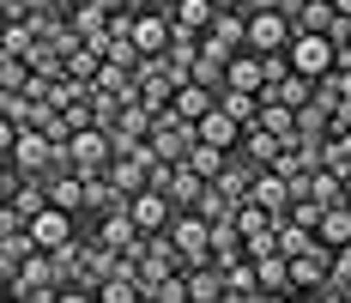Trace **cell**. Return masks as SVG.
Segmentation results:
<instances>
[{"label":"cell","mask_w":351,"mask_h":303,"mask_svg":"<svg viewBox=\"0 0 351 303\" xmlns=\"http://www.w3.org/2000/svg\"><path fill=\"white\" fill-rule=\"evenodd\" d=\"M176 243V255H182V273H200V267H218V255H212V225L200 218V212H176L170 231H164Z\"/></svg>","instance_id":"cell-1"},{"label":"cell","mask_w":351,"mask_h":303,"mask_svg":"<svg viewBox=\"0 0 351 303\" xmlns=\"http://www.w3.org/2000/svg\"><path fill=\"white\" fill-rule=\"evenodd\" d=\"M67 152H73V170L79 176H109V164H115V134L109 128H79L67 139Z\"/></svg>","instance_id":"cell-2"},{"label":"cell","mask_w":351,"mask_h":303,"mask_svg":"<svg viewBox=\"0 0 351 303\" xmlns=\"http://www.w3.org/2000/svg\"><path fill=\"white\" fill-rule=\"evenodd\" d=\"M285 55H291V73H297V79H309V85H315V79H327V73L339 67L333 36H291V49H285Z\"/></svg>","instance_id":"cell-3"},{"label":"cell","mask_w":351,"mask_h":303,"mask_svg":"<svg viewBox=\"0 0 351 303\" xmlns=\"http://www.w3.org/2000/svg\"><path fill=\"white\" fill-rule=\"evenodd\" d=\"M194 146H200V128H194V122H182L176 109H164V115H158V128H152V152H158V164H182Z\"/></svg>","instance_id":"cell-4"},{"label":"cell","mask_w":351,"mask_h":303,"mask_svg":"<svg viewBox=\"0 0 351 303\" xmlns=\"http://www.w3.org/2000/svg\"><path fill=\"white\" fill-rule=\"evenodd\" d=\"M291 19L285 12H248V49L254 55H285L291 49Z\"/></svg>","instance_id":"cell-5"},{"label":"cell","mask_w":351,"mask_h":303,"mask_svg":"<svg viewBox=\"0 0 351 303\" xmlns=\"http://www.w3.org/2000/svg\"><path fill=\"white\" fill-rule=\"evenodd\" d=\"M333 255H339V249H327V243H315L309 255H291V291H315V285H327Z\"/></svg>","instance_id":"cell-6"},{"label":"cell","mask_w":351,"mask_h":303,"mask_svg":"<svg viewBox=\"0 0 351 303\" xmlns=\"http://www.w3.org/2000/svg\"><path fill=\"white\" fill-rule=\"evenodd\" d=\"M31 236H36V249H67L73 236H79V218L61 212V206H43L31 218Z\"/></svg>","instance_id":"cell-7"},{"label":"cell","mask_w":351,"mask_h":303,"mask_svg":"<svg viewBox=\"0 0 351 303\" xmlns=\"http://www.w3.org/2000/svg\"><path fill=\"white\" fill-rule=\"evenodd\" d=\"M128 212H134V225H140L145 236H164V231H170V218H176V201H170V194H158V188H145V194H134Z\"/></svg>","instance_id":"cell-8"},{"label":"cell","mask_w":351,"mask_h":303,"mask_svg":"<svg viewBox=\"0 0 351 303\" xmlns=\"http://www.w3.org/2000/svg\"><path fill=\"white\" fill-rule=\"evenodd\" d=\"M248 201H254V206H267L273 218H285V212L297 206V188L285 182L279 170H261V176H254V188H248Z\"/></svg>","instance_id":"cell-9"},{"label":"cell","mask_w":351,"mask_h":303,"mask_svg":"<svg viewBox=\"0 0 351 303\" xmlns=\"http://www.w3.org/2000/svg\"><path fill=\"white\" fill-rule=\"evenodd\" d=\"M152 164H158V152H145V158H115V164H109V182L134 201V194L152 188Z\"/></svg>","instance_id":"cell-10"},{"label":"cell","mask_w":351,"mask_h":303,"mask_svg":"<svg viewBox=\"0 0 351 303\" xmlns=\"http://www.w3.org/2000/svg\"><path fill=\"white\" fill-rule=\"evenodd\" d=\"M285 19H291V31H297V36H327V31H333V19H339V6H333V0H303V6L285 12Z\"/></svg>","instance_id":"cell-11"},{"label":"cell","mask_w":351,"mask_h":303,"mask_svg":"<svg viewBox=\"0 0 351 303\" xmlns=\"http://www.w3.org/2000/svg\"><path fill=\"white\" fill-rule=\"evenodd\" d=\"M224 79H230L224 91H254V98L267 91V67H261V55H254V49H243V55H230V67H224Z\"/></svg>","instance_id":"cell-12"},{"label":"cell","mask_w":351,"mask_h":303,"mask_svg":"<svg viewBox=\"0 0 351 303\" xmlns=\"http://www.w3.org/2000/svg\"><path fill=\"white\" fill-rule=\"evenodd\" d=\"M140 225H134V212H109V218H97V236H91V243H97V249H134V243H140Z\"/></svg>","instance_id":"cell-13"},{"label":"cell","mask_w":351,"mask_h":303,"mask_svg":"<svg viewBox=\"0 0 351 303\" xmlns=\"http://www.w3.org/2000/svg\"><path fill=\"white\" fill-rule=\"evenodd\" d=\"M218 273H224V291H230V298H243V303L261 298V273H254V261H248V255H237V261H218Z\"/></svg>","instance_id":"cell-14"},{"label":"cell","mask_w":351,"mask_h":303,"mask_svg":"<svg viewBox=\"0 0 351 303\" xmlns=\"http://www.w3.org/2000/svg\"><path fill=\"white\" fill-rule=\"evenodd\" d=\"M36 255V236L31 231H12V236H0V279L12 285L19 273H25V261Z\"/></svg>","instance_id":"cell-15"},{"label":"cell","mask_w":351,"mask_h":303,"mask_svg":"<svg viewBox=\"0 0 351 303\" xmlns=\"http://www.w3.org/2000/svg\"><path fill=\"white\" fill-rule=\"evenodd\" d=\"M170 19H176V31L206 36L212 25H218V6H212V0H176V6H170Z\"/></svg>","instance_id":"cell-16"},{"label":"cell","mask_w":351,"mask_h":303,"mask_svg":"<svg viewBox=\"0 0 351 303\" xmlns=\"http://www.w3.org/2000/svg\"><path fill=\"white\" fill-rule=\"evenodd\" d=\"M170 109L182 115V122H194V128H200L212 109H218V91H206V85H194V79H188V85L176 91V103H170Z\"/></svg>","instance_id":"cell-17"},{"label":"cell","mask_w":351,"mask_h":303,"mask_svg":"<svg viewBox=\"0 0 351 303\" xmlns=\"http://www.w3.org/2000/svg\"><path fill=\"white\" fill-rule=\"evenodd\" d=\"M237 152H243L248 164L273 170V164H279V158H285V139H279V134H267V128H248V134H243V146H237Z\"/></svg>","instance_id":"cell-18"},{"label":"cell","mask_w":351,"mask_h":303,"mask_svg":"<svg viewBox=\"0 0 351 303\" xmlns=\"http://www.w3.org/2000/svg\"><path fill=\"white\" fill-rule=\"evenodd\" d=\"M206 188H212V182H200V176H194V170H188V164H176V170H170V188H164V194H170V201H176V212H194Z\"/></svg>","instance_id":"cell-19"},{"label":"cell","mask_w":351,"mask_h":303,"mask_svg":"<svg viewBox=\"0 0 351 303\" xmlns=\"http://www.w3.org/2000/svg\"><path fill=\"white\" fill-rule=\"evenodd\" d=\"M327 139H333V115L321 103H303L297 109V146H327Z\"/></svg>","instance_id":"cell-20"},{"label":"cell","mask_w":351,"mask_h":303,"mask_svg":"<svg viewBox=\"0 0 351 303\" xmlns=\"http://www.w3.org/2000/svg\"><path fill=\"white\" fill-rule=\"evenodd\" d=\"M49 206H61V212H85V176L79 170H67V176H49Z\"/></svg>","instance_id":"cell-21"},{"label":"cell","mask_w":351,"mask_h":303,"mask_svg":"<svg viewBox=\"0 0 351 303\" xmlns=\"http://www.w3.org/2000/svg\"><path fill=\"white\" fill-rule=\"evenodd\" d=\"M273 236H279V255H285V261H291V255H309V249L321 243V236L309 231V225H297L291 212H285V218H273Z\"/></svg>","instance_id":"cell-22"},{"label":"cell","mask_w":351,"mask_h":303,"mask_svg":"<svg viewBox=\"0 0 351 303\" xmlns=\"http://www.w3.org/2000/svg\"><path fill=\"white\" fill-rule=\"evenodd\" d=\"M182 164L194 170V176H200V182H218V176H224V170H230V152H224V146H206V139H200V146H194V152H188V158H182Z\"/></svg>","instance_id":"cell-23"},{"label":"cell","mask_w":351,"mask_h":303,"mask_svg":"<svg viewBox=\"0 0 351 303\" xmlns=\"http://www.w3.org/2000/svg\"><path fill=\"white\" fill-rule=\"evenodd\" d=\"M218 109H224L243 134H248V128H261V98H254V91H218Z\"/></svg>","instance_id":"cell-24"},{"label":"cell","mask_w":351,"mask_h":303,"mask_svg":"<svg viewBox=\"0 0 351 303\" xmlns=\"http://www.w3.org/2000/svg\"><path fill=\"white\" fill-rule=\"evenodd\" d=\"M321 243H327V249H351V206L339 201V206H327V212H321Z\"/></svg>","instance_id":"cell-25"},{"label":"cell","mask_w":351,"mask_h":303,"mask_svg":"<svg viewBox=\"0 0 351 303\" xmlns=\"http://www.w3.org/2000/svg\"><path fill=\"white\" fill-rule=\"evenodd\" d=\"M200 139H206V146H224V152H237V146H243V128H237L224 109H212L206 122H200Z\"/></svg>","instance_id":"cell-26"},{"label":"cell","mask_w":351,"mask_h":303,"mask_svg":"<svg viewBox=\"0 0 351 303\" xmlns=\"http://www.w3.org/2000/svg\"><path fill=\"white\" fill-rule=\"evenodd\" d=\"M97 303H145V285H140V273L104 279V285H97Z\"/></svg>","instance_id":"cell-27"},{"label":"cell","mask_w":351,"mask_h":303,"mask_svg":"<svg viewBox=\"0 0 351 303\" xmlns=\"http://www.w3.org/2000/svg\"><path fill=\"white\" fill-rule=\"evenodd\" d=\"M321 170H333V176H351V128H339V134L321 146Z\"/></svg>","instance_id":"cell-28"},{"label":"cell","mask_w":351,"mask_h":303,"mask_svg":"<svg viewBox=\"0 0 351 303\" xmlns=\"http://www.w3.org/2000/svg\"><path fill=\"white\" fill-rule=\"evenodd\" d=\"M254 273H261V291H291V261L285 255H261Z\"/></svg>","instance_id":"cell-29"},{"label":"cell","mask_w":351,"mask_h":303,"mask_svg":"<svg viewBox=\"0 0 351 303\" xmlns=\"http://www.w3.org/2000/svg\"><path fill=\"white\" fill-rule=\"evenodd\" d=\"M212 255H218V261H237V255H243V225H237V218L212 225Z\"/></svg>","instance_id":"cell-30"},{"label":"cell","mask_w":351,"mask_h":303,"mask_svg":"<svg viewBox=\"0 0 351 303\" xmlns=\"http://www.w3.org/2000/svg\"><path fill=\"white\" fill-rule=\"evenodd\" d=\"M31 49H36V31H31V19L6 25V36H0V55H19V61H31Z\"/></svg>","instance_id":"cell-31"},{"label":"cell","mask_w":351,"mask_h":303,"mask_svg":"<svg viewBox=\"0 0 351 303\" xmlns=\"http://www.w3.org/2000/svg\"><path fill=\"white\" fill-rule=\"evenodd\" d=\"M309 201L339 206V201H346V176H333V170H315V176H309Z\"/></svg>","instance_id":"cell-32"},{"label":"cell","mask_w":351,"mask_h":303,"mask_svg":"<svg viewBox=\"0 0 351 303\" xmlns=\"http://www.w3.org/2000/svg\"><path fill=\"white\" fill-rule=\"evenodd\" d=\"M194 212H200V218H206V225H224V218H237V201H230V194H224V188H206V194H200V206H194Z\"/></svg>","instance_id":"cell-33"},{"label":"cell","mask_w":351,"mask_h":303,"mask_svg":"<svg viewBox=\"0 0 351 303\" xmlns=\"http://www.w3.org/2000/svg\"><path fill=\"white\" fill-rule=\"evenodd\" d=\"M224 67H230V61H212V55H200V61L188 67V79H194V85H206V91H224V85H230V79H224Z\"/></svg>","instance_id":"cell-34"},{"label":"cell","mask_w":351,"mask_h":303,"mask_svg":"<svg viewBox=\"0 0 351 303\" xmlns=\"http://www.w3.org/2000/svg\"><path fill=\"white\" fill-rule=\"evenodd\" d=\"M31 61H19V55H0V91H25L31 85Z\"/></svg>","instance_id":"cell-35"},{"label":"cell","mask_w":351,"mask_h":303,"mask_svg":"<svg viewBox=\"0 0 351 303\" xmlns=\"http://www.w3.org/2000/svg\"><path fill=\"white\" fill-rule=\"evenodd\" d=\"M237 225H243V243H248L254 231H273V212L254 206V201H243V206H237Z\"/></svg>","instance_id":"cell-36"},{"label":"cell","mask_w":351,"mask_h":303,"mask_svg":"<svg viewBox=\"0 0 351 303\" xmlns=\"http://www.w3.org/2000/svg\"><path fill=\"white\" fill-rule=\"evenodd\" d=\"M327 291H339V298H351V255H346V249L333 255V273H327Z\"/></svg>","instance_id":"cell-37"},{"label":"cell","mask_w":351,"mask_h":303,"mask_svg":"<svg viewBox=\"0 0 351 303\" xmlns=\"http://www.w3.org/2000/svg\"><path fill=\"white\" fill-rule=\"evenodd\" d=\"M321 212H327L321 201H297V206H291V218H297V225H309V231H321Z\"/></svg>","instance_id":"cell-38"},{"label":"cell","mask_w":351,"mask_h":303,"mask_svg":"<svg viewBox=\"0 0 351 303\" xmlns=\"http://www.w3.org/2000/svg\"><path fill=\"white\" fill-rule=\"evenodd\" d=\"M55 303H97V291H85V285H67V291H55Z\"/></svg>","instance_id":"cell-39"},{"label":"cell","mask_w":351,"mask_h":303,"mask_svg":"<svg viewBox=\"0 0 351 303\" xmlns=\"http://www.w3.org/2000/svg\"><path fill=\"white\" fill-rule=\"evenodd\" d=\"M243 12H285V0H243Z\"/></svg>","instance_id":"cell-40"},{"label":"cell","mask_w":351,"mask_h":303,"mask_svg":"<svg viewBox=\"0 0 351 303\" xmlns=\"http://www.w3.org/2000/svg\"><path fill=\"white\" fill-rule=\"evenodd\" d=\"M121 12H152V6H164V0H115Z\"/></svg>","instance_id":"cell-41"},{"label":"cell","mask_w":351,"mask_h":303,"mask_svg":"<svg viewBox=\"0 0 351 303\" xmlns=\"http://www.w3.org/2000/svg\"><path fill=\"white\" fill-rule=\"evenodd\" d=\"M254 303H297V291H261Z\"/></svg>","instance_id":"cell-42"},{"label":"cell","mask_w":351,"mask_h":303,"mask_svg":"<svg viewBox=\"0 0 351 303\" xmlns=\"http://www.w3.org/2000/svg\"><path fill=\"white\" fill-rule=\"evenodd\" d=\"M212 6H218V12H243V0H212Z\"/></svg>","instance_id":"cell-43"},{"label":"cell","mask_w":351,"mask_h":303,"mask_svg":"<svg viewBox=\"0 0 351 303\" xmlns=\"http://www.w3.org/2000/svg\"><path fill=\"white\" fill-rule=\"evenodd\" d=\"M333 6H339V19H351V0H333Z\"/></svg>","instance_id":"cell-44"},{"label":"cell","mask_w":351,"mask_h":303,"mask_svg":"<svg viewBox=\"0 0 351 303\" xmlns=\"http://www.w3.org/2000/svg\"><path fill=\"white\" fill-rule=\"evenodd\" d=\"M346 206H351V176H346Z\"/></svg>","instance_id":"cell-45"},{"label":"cell","mask_w":351,"mask_h":303,"mask_svg":"<svg viewBox=\"0 0 351 303\" xmlns=\"http://www.w3.org/2000/svg\"><path fill=\"white\" fill-rule=\"evenodd\" d=\"M346 255H351V249H346Z\"/></svg>","instance_id":"cell-46"}]
</instances>
